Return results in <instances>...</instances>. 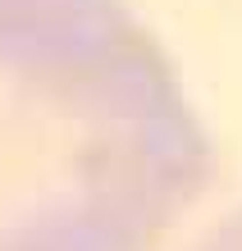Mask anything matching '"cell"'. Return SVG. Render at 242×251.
Instances as JSON below:
<instances>
[{
  "label": "cell",
  "mask_w": 242,
  "mask_h": 251,
  "mask_svg": "<svg viewBox=\"0 0 242 251\" xmlns=\"http://www.w3.org/2000/svg\"><path fill=\"white\" fill-rule=\"evenodd\" d=\"M206 183V128L119 0H0V251H156Z\"/></svg>",
  "instance_id": "cell-1"
},
{
  "label": "cell",
  "mask_w": 242,
  "mask_h": 251,
  "mask_svg": "<svg viewBox=\"0 0 242 251\" xmlns=\"http://www.w3.org/2000/svg\"><path fill=\"white\" fill-rule=\"evenodd\" d=\"M196 251H242V205H238L233 215H224L219 224H215V233H210Z\"/></svg>",
  "instance_id": "cell-2"
}]
</instances>
